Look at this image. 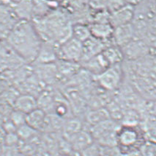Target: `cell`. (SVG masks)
Returning <instances> with one entry per match:
<instances>
[{
	"mask_svg": "<svg viewBox=\"0 0 156 156\" xmlns=\"http://www.w3.org/2000/svg\"><path fill=\"white\" fill-rule=\"evenodd\" d=\"M12 11L19 20L31 21L34 17V5L32 0H21L12 6Z\"/></svg>",
	"mask_w": 156,
	"mask_h": 156,
	"instance_id": "15",
	"label": "cell"
},
{
	"mask_svg": "<svg viewBox=\"0 0 156 156\" xmlns=\"http://www.w3.org/2000/svg\"><path fill=\"white\" fill-rule=\"evenodd\" d=\"M111 43H113L112 41H103L92 36L87 41L83 43V57L80 63L101 54Z\"/></svg>",
	"mask_w": 156,
	"mask_h": 156,
	"instance_id": "11",
	"label": "cell"
},
{
	"mask_svg": "<svg viewBox=\"0 0 156 156\" xmlns=\"http://www.w3.org/2000/svg\"><path fill=\"white\" fill-rule=\"evenodd\" d=\"M67 140L70 143L73 152H75L76 155L95 143L90 130L85 128L74 134Z\"/></svg>",
	"mask_w": 156,
	"mask_h": 156,
	"instance_id": "8",
	"label": "cell"
},
{
	"mask_svg": "<svg viewBox=\"0 0 156 156\" xmlns=\"http://www.w3.org/2000/svg\"><path fill=\"white\" fill-rule=\"evenodd\" d=\"M102 55L109 66L122 64L125 61L122 48L117 46L114 43H111L107 46L102 52Z\"/></svg>",
	"mask_w": 156,
	"mask_h": 156,
	"instance_id": "17",
	"label": "cell"
},
{
	"mask_svg": "<svg viewBox=\"0 0 156 156\" xmlns=\"http://www.w3.org/2000/svg\"><path fill=\"white\" fill-rule=\"evenodd\" d=\"M14 105L16 110H19L26 115L38 108L37 99L30 94L19 96L16 98Z\"/></svg>",
	"mask_w": 156,
	"mask_h": 156,
	"instance_id": "16",
	"label": "cell"
},
{
	"mask_svg": "<svg viewBox=\"0 0 156 156\" xmlns=\"http://www.w3.org/2000/svg\"><path fill=\"white\" fill-rule=\"evenodd\" d=\"M83 57V43L70 38L58 46V60L80 63Z\"/></svg>",
	"mask_w": 156,
	"mask_h": 156,
	"instance_id": "5",
	"label": "cell"
},
{
	"mask_svg": "<svg viewBox=\"0 0 156 156\" xmlns=\"http://www.w3.org/2000/svg\"><path fill=\"white\" fill-rule=\"evenodd\" d=\"M121 124L113 119H108L89 128L94 141L100 146H117V134Z\"/></svg>",
	"mask_w": 156,
	"mask_h": 156,
	"instance_id": "3",
	"label": "cell"
},
{
	"mask_svg": "<svg viewBox=\"0 0 156 156\" xmlns=\"http://www.w3.org/2000/svg\"><path fill=\"white\" fill-rule=\"evenodd\" d=\"M108 0H88V4L95 11L106 9Z\"/></svg>",
	"mask_w": 156,
	"mask_h": 156,
	"instance_id": "23",
	"label": "cell"
},
{
	"mask_svg": "<svg viewBox=\"0 0 156 156\" xmlns=\"http://www.w3.org/2000/svg\"><path fill=\"white\" fill-rule=\"evenodd\" d=\"M72 37L81 43L87 41L92 37L90 25L81 22L73 24L72 28Z\"/></svg>",
	"mask_w": 156,
	"mask_h": 156,
	"instance_id": "20",
	"label": "cell"
},
{
	"mask_svg": "<svg viewBox=\"0 0 156 156\" xmlns=\"http://www.w3.org/2000/svg\"><path fill=\"white\" fill-rule=\"evenodd\" d=\"M8 41L12 50L27 63H34L43 43L32 21L25 20H19L13 25Z\"/></svg>",
	"mask_w": 156,
	"mask_h": 156,
	"instance_id": "1",
	"label": "cell"
},
{
	"mask_svg": "<svg viewBox=\"0 0 156 156\" xmlns=\"http://www.w3.org/2000/svg\"><path fill=\"white\" fill-rule=\"evenodd\" d=\"M135 16V5L127 4L122 8L112 13L110 15V24L114 28L133 23Z\"/></svg>",
	"mask_w": 156,
	"mask_h": 156,
	"instance_id": "7",
	"label": "cell"
},
{
	"mask_svg": "<svg viewBox=\"0 0 156 156\" xmlns=\"http://www.w3.org/2000/svg\"><path fill=\"white\" fill-rule=\"evenodd\" d=\"M127 4H128V0H108L106 10L110 13H112L122 8Z\"/></svg>",
	"mask_w": 156,
	"mask_h": 156,
	"instance_id": "22",
	"label": "cell"
},
{
	"mask_svg": "<svg viewBox=\"0 0 156 156\" xmlns=\"http://www.w3.org/2000/svg\"><path fill=\"white\" fill-rule=\"evenodd\" d=\"M21 0H10V3H11L12 6V5L17 4V3H19V2H21Z\"/></svg>",
	"mask_w": 156,
	"mask_h": 156,
	"instance_id": "26",
	"label": "cell"
},
{
	"mask_svg": "<svg viewBox=\"0 0 156 156\" xmlns=\"http://www.w3.org/2000/svg\"><path fill=\"white\" fill-rule=\"evenodd\" d=\"M89 25L92 37L103 41H112L114 28L110 23H90Z\"/></svg>",
	"mask_w": 156,
	"mask_h": 156,
	"instance_id": "13",
	"label": "cell"
},
{
	"mask_svg": "<svg viewBox=\"0 0 156 156\" xmlns=\"http://www.w3.org/2000/svg\"><path fill=\"white\" fill-rule=\"evenodd\" d=\"M80 65L83 69L87 71L95 77L102 73L103 71L111 66L106 61V60L105 59V58L103 57L102 52L91 58L87 61L81 63Z\"/></svg>",
	"mask_w": 156,
	"mask_h": 156,
	"instance_id": "12",
	"label": "cell"
},
{
	"mask_svg": "<svg viewBox=\"0 0 156 156\" xmlns=\"http://www.w3.org/2000/svg\"><path fill=\"white\" fill-rule=\"evenodd\" d=\"M123 76V67L122 64H118L109 66L95 77L100 88L111 92L117 90L120 87L122 83Z\"/></svg>",
	"mask_w": 156,
	"mask_h": 156,
	"instance_id": "4",
	"label": "cell"
},
{
	"mask_svg": "<svg viewBox=\"0 0 156 156\" xmlns=\"http://www.w3.org/2000/svg\"><path fill=\"white\" fill-rule=\"evenodd\" d=\"M125 60L128 61H136L142 60L150 55V47L144 39H133L131 42L122 48Z\"/></svg>",
	"mask_w": 156,
	"mask_h": 156,
	"instance_id": "6",
	"label": "cell"
},
{
	"mask_svg": "<svg viewBox=\"0 0 156 156\" xmlns=\"http://www.w3.org/2000/svg\"><path fill=\"white\" fill-rule=\"evenodd\" d=\"M58 46L57 43L50 41H43L41 50L34 63L38 64L54 63L58 61Z\"/></svg>",
	"mask_w": 156,
	"mask_h": 156,
	"instance_id": "10",
	"label": "cell"
},
{
	"mask_svg": "<svg viewBox=\"0 0 156 156\" xmlns=\"http://www.w3.org/2000/svg\"><path fill=\"white\" fill-rule=\"evenodd\" d=\"M150 1H156V0H150Z\"/></svg>",
	"mask_w": 156,
	"mask_h": 156,
	"instance_id": "27",
	"label": "cell"
},
{
	"mask_svg": "<svg viewBox=\"0 0 156 156\" xmlns=\"http://www.w3.org/2000/svg\"><path fill=\"white\" fill-rule=\"evenodd\" d=\"M46 112L40 108H36L26 116V124L37 131L46 129Z\"/></svg>",
	"mask_w": 156,
	"mask_h": 156,
	"instance_id": "14",
	"label": "cell"
},
{
	"mask_svg": "<svg viewBox=\"0 0 156 156\" xmlns=\"http://www.w3.org/2000/svg\"><path fill=\"white\" fill-rule=\"evenodd\" d=\"M108 119H111L109 112L107 110V108L104 107L92 108L89 110L85 115V121L90 126V128Z\"/></svg>",
	"mask_w": 156,
	"mask_h": 156,
	"instance_id": "18",
	"label": "cell"
},
{
	"mask_svg": "<svg viewBox=\"0 0 156 156\" xmlns=\"http://www.w3.org/2000/svg\"><path fill=\"white\" fill-rule=\"evenodd\" d=\"M84 128V124L79 118H68L65 119L62 127V132L65 139H68Z\"/></svg>",
	"mask_w": 156,
	"mask_h": 156,
	"instance_id": "19",
	"label": "cell"
},
{
	"mask_svg": "<svg viewBox=\"0 0 156 156\" xmlns=\"http://www.w3.org/2000/svg\"><path fill=\"white\" fill-rule=\"evenodd\" d=\"M141 156H156V141L146 139L139 150Z\"/></svg>",
	"mask_w": 156,
	"mask_h": 156,
	"instance_id": "21",
	"label": "cell"
},
{
	"mask_svg": "<svg viewBox=\"0 0 156 156\" xmlns=\"http://www.w3.org/2000/svg\"><path fill=\"white\" fill-rule=\"evenodd\" d=\"M150 1V10L152 15L156 16V1Z\"/></svg>",
	"mask_w": 156,
	"mask_h": 156,
	"instance_id": "25",
	"label": "cell"
},
{
	"mask_svg": "<svg viewBox=\"0 0 156 156\" xmlns=\"http://www.w3.org/2000/svg\"><path fill=\"white\" fill-rule=\"evenodd\" d=\"M136 39V32L133 23L114 29L112 43L122 48Z\"/></svg>",
	"mask_w": 156,
	"mask_h": 156,
	"instance_id": "9",
	"label": "cell"
},
{
	"mask_svg": "<svg viewBox=\"0 0 156 156\" xmlns=\"http://www.w3.org/2000/svg\"><path fill=\"white\" fill-rule=\"evenodd\" d=\"M146 139L140 125L121 124L117 134V147L122 155L126 156L139 152Z\"/></svg>",
	"mask_w": 156,
	"mask_h": 156,
	"instance_id": "2",
	"label": "cell"
},
{
	"mask_svg": "<svg viewBox=\"0 0 156 156\" xmlns=\"http://www.w3.org/2000/svg\"><path fill=\"white\" fill-rule=\"evenodd\" d=\"M0 156H19V151L13 145H5L1 148Z\"/></svg>",
	"mask_w": 156,
	"mask_h": 156,
	"instance_id": "24",
	"label": "cell"
}]
</instances>
